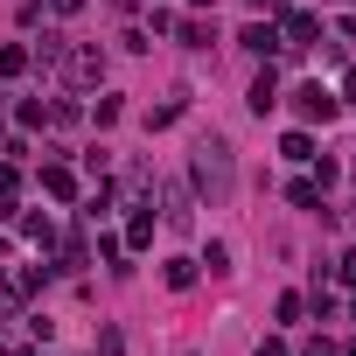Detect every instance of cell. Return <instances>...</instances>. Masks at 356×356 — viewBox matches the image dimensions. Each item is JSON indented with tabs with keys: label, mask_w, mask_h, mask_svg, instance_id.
I'll return each instance as SVG.
<instances>
[{
	"label": "cell",
	"mask_w": 356,
	"mask_h": 356,
	"mask_svg": "<svg viewBox=\"0 0 356 356\" xmlns=\"http://www.w3.org/2000/svg\"><path fill=\"white\" fill-rule=\"evenodd\" d=\"M189 168H196V196H203L210 210H224L231 189H238V154H231V140H224V133H203Z\"/></svg>",
	"instance_id": "cell-1"
},
{
	"label": "cell",
	"mask_w": 356,
	"mask_h": 356,
	"mask_svg": "<svg viewBox=\"0 0 356 356\" xmlns=\"http://www.w3.org/2000/svg\"><path fill=\"white\" fill-rule=\"evenodd\" d=\"M280 42L300 56V49H321V15H307V8H280Z\"/></svg>",
	"instance_id": "cell-2"
},
{
	"label": "cell",
	"mask_w": 356,
	"mask_h": 356,
	"mask_svg": "<svg viewBox=\"0 0 356 356\" xmlns=\"http://www.w3.org/2000/svg\"><path fill=\"white\" fill-rule=\"evenodd\" d=\"M42 273H49V266H8V259H0V307H22V300L42 286Z\"/></svg>",
	"instance_id": "cell-3"
},
{
	"label": "cell",
	"mask_w": 356,
	"mask_h": 356,
	"mask_svg": "<svg viewBox=\"0 0 356 356\" xmlns=\"http://www.w3.org/2000/svg\"><path fill=\"white\" fill-rule=\"evenodd\" d=\"M293 112H300L307 126H328V119L342 112V98H335L328 84H300V91H293Z\"/></svg>",
	"instance_id": "cell-4"
},
{
	"label": "cell",
	"mask_w": 356,
	"mask_h": 356,
	"mask_svg": "<svg viewBox=\"0 0 356 356\" xmlns=\"http://www.w3.org/2000/svg\"><path fill=\"white\" fill-rule=\"evenodd\" d=\"M63 77H70L77 91H91V84L105 77V56H98L91 42H77V49H63Z\"/></svg>",
	"instance_id": "cell-5"
},
{
	"label": "cell",
	"mask_w": 356,
	"mask_h": 356,
	"mask_svg": "<svg viewBox=\"0 0 356 356\" xmlns=\"http://www.w3.org/2000/svg\"><path fill=\"white\" fill-rule=\"evenodd\" d=\"M161 217H168V231H189L196 224V203H189L182 182H161Z\"/></svg>",
	"instance_id": "cell-6"
},
{
	"label": "cell",
	"mask_w": 356,
	"mask_h": 356,
	"mask_svg": "<svg viewBox=\"0 0 356 356\" xmlns=\"http://www.w3.org/2000/svg\"><path fill=\"white\" fill-rule=\"evenodd\" d=\"M238 42H245L252 56H286V42H280V22H252Z\"/></svg>",
	"instance_id": "cell-7"
},
{
	"label": "cell",
	"mask_w": 356,
	"mask_h": 356,
	"mask_svg": "<svg viewBox=\"0 0 356 356\" xmlns=\"http://www.w3.org/2000/svg\"><path fill=\"white\" fill-rule=\"evenodd\" d=\"M245 105H252V112L266 119V112L280 105V77H273V70H259V77H252V98H245Z\"/></svg>",
	"instance_id": "cell-8"
},
{
	"label": "cell",
	"mask_w": 356,
	"mask_h": 356,
	"mask_svg": "<svg viewBox=\"0 0 356 356\" xmlns=\"http://www.w3.org/2000/svg\"><path fill=\"white\" fill-rule=\"evenodd\" d=\"M42 189H49L56 203H70V196H77V175H70L63 161H49V168H42Z\"/></svg>",
	"instance_id": "cell-9"
},
{
	"label": "cell",
	"mask_w": 356,
	"mask_h": 356,
	"mask_svg": "<svg viewBox=\"0 0 356 356\" xmlns=\"http://www.w3.org/2000/svg\"><path fill=\"white\" fill-rule=\"evenodd\" d=\"M161 280H168L175 293H189V286H196V259H168V266H161Z\"/></svg>",
	"instance_id": "cell-10"
},
{
	"label": "cell",
	"mask_w": 356,
	"mask_h": 356,
	"mask_svg": "<svg viewBox=\"0 0 356 356\" xmlns=\"http://www.w3.org/2000/svg\"><path fill=\"white\" fill-rule=\"evenodd\" d=\"M280 154H286V161H314V133H300V126H293V133L280 140Z\"/></svg>",
	"instance_id": "cell-11"
},
{
	"label": "cell",
	"mask_w": 356,
	"mask_h": 356,
	"mask_svg": "<svg viewBox=\"0 0 356 356\" xmlns=\"http://www.w3.org/2000/svg\"><path fill=\"white\" fill-rule=\"evenodd\" d=\"M140 245H154V210H140V217L126 224V252H140Z\"/></svg>",
	"instance_id": "cell-12"
},
{
	"label": "cell",
	"mask_w": 356,
	"mask_h": 356,
	"mask_svg": "<svg viewBox=\"0 0 356 356\" xmlns=\"http://www.w3.org/2000/svg\"><path fill=\"white\" fill-rule=\"evenodd\" d=\"M84 259H91V245H84V238H63V252H56V273H77Z\"/></svg>",
	"instance_id": "cell-13"
},
{
	"label": "cell",
	"mask_w": 356,
	"mask_h": 356,
	"mask_svg": "<svg viewBox=\"0 0 356 356\" xmlns=\"http://www.w3.org/2000/svg\"><path fill=\"white\" fill-rule=\"evenodd\" d=\"M182 105H189V98H161V105L147 112V126H154V133H161V126H175V119H182Z\"/></svg>",
	"instance_id": "cell-14"
},
{
	"label": "cell",
	"mask_w": 356,
	"mask_h": 356,
	"mask_svg": "<svg viewBox=\"0 0 356 356\" xmlns=\"http://www.w3.org/2000/svg\"><path fill=\"white\" fill-rule=\"evenodd\" d=\"M22 70H29V49L8 42V49H0V77H22Z\"/></svg>",
	"instance_id": "cell-15"
},
{
	"label": "cell",
	"mask_w": 356,
	"mask_h": 356,
	"mask_svg": "<svg viewBox=\"0 0 356 356\" xmlns=\"http://www.w3.org/2000/svg\"><path fill=\"white\" fill-rule=\"evenodd\" d=\"M286 203H293V210H321V189H314V182H293Z\"/></svg>",
	"instance_id": "cell-16"
},
{
	"label": "cell",
	"mask_w": 356,
	"mask_h": 356,
	"mask_svg": "<svg viewBox=\"0 0 356 356\" xmlns=\"http://www.w3.org/2000/svg\"><path fill=\"white\" fill-rule=\"evenodd\" d=\"M182 42H189V49H203V42H210V22H203V15H189V22H182Z\"/></svg>",
	"instance_id": "cell-17"
},
{
	"label": "cell",
	"mask_w": 356,
	"mask_h": 356,
	"mask_svg": "<svg viewBox=\"0 0 356 356\" xmlns=\"http://www.w3.org/2000/svg\"><path fill=\"white\" fill-rule=\"evenodd\" d=\"M203 266H210V273H231V245H224V238H210V252H203Z\"/></svg>",
	"instance_id": "cell-18"
},
{
	"label": "cell",
	"mask_w": 356,
	"mask_h": 356,
	"mask_svg": "<svg viewBox=\"0 0 356 356\" xmlns=\"http://www.w3.org/2000/svg\"><path fill=\"white\" fill-rule=\"evenodd\" d=\"M22 126H49V105L42 98H22Z\"/></svg>",
	"instance_id": "cell-19"
},
{
	"label": "cell",
	"mask_w": 356,
	"mask_h": 356,
	"mask_svg": "<svg viewBox=\"0 0 356 356\" xmlns=\"http://www.w3.org/2000/svg\"><path fill=\"white\" fill-rule=\"evenodd\" d=\"M273 314H280V321H300V314H307V300H300V293H280V307H273Z\"/></svg>",
	"instance_id": "cell-20"
},
{
	"label": "cell",
	"mask_w": 356,
	"mask_h": 356,
	"mask_svg": "<svg viewBox=\"0 0 356 356\" xmlns=\"http://www.w3.org/2000/svg\"><path fill=\"white\" fill-rule=\"evenodd\" d=\"M300 356H342V349H335L328 335H307V342H300Z\"/></svg>",
	"instance_id": "cell-21"
},
{
	"label": "cell",
	"mask_w": 356,
	"mask_h": 356,
	"mask_svg": "<svg viewBox=\"0 0 356 356\" xmlns=\"http://www.w3.org/2000/svg\"><path fill=\"white\" fill-rule=\"evenodd\" d=\"M22 189V175H15V161H0V196H15Z\"/></svg>",
	"instance_id": "cell-22"
},
{
	"label": "cell",
	"mask_w": 356,
	"mask_h": 356,
	"mask_svg": "<svg viewBox=\"0 0 356 356\" xmlns=\"http://www.w3.org/2000/svg\"><path fill=\"white\" fill-rule=\"evenodd\" d=\"M335 273H342V286H356V252H342V259H335Z\"/></svg>",
	"instance_id": "cell-23"
},
{
	"label": "cell",
	"mask_w": 356,
	"mask_h": 356,
	"mask_svg": "<svg viewBox=\"0 0 356 356\" xmlns=\"http://www.w3.org/2000/svg\"><path fill=\"white\" fill-rule=\"evenodd\" d=\"M252 356H293V349H286V342H280V335H266V342H259V349H252Z\"/></svg>",
	"instance_id": "cell-24"
},
{
	"label": "cell",
	"mask_w": 356,
	"mask_h": 356,
	"mask_svg": "<svg viewBox=\"0 0 356 356\" xmlns=\"http://www.w3.org/2000/svg\"><path fill=\"white\" fill-rule=\"evenodd\" d=\"M49 8H56V15H84V0H49Z\"/></svg>",
	"instance_id": "cell-25"
},
{
	"label": "cell",
	"mask_w": 356,
	"mask_h": 356,
	"mask_svg": "<svg viewBox=\"0 0 356 356\" xmlns=\"http://www.w3.org/2000/svg\"><path fill=\"white\" fill-rule=\"evenodd\" d=\"M342 98H356V70H342Z\"/></svg>",
	"instance_id": "cell-26"
},
{
	"label": "cell",
	"mask_w": 356,
	"mask_h": 356,
	"mask_svg": "<svg viewBox=\"0 0 356 356\" xmlns=\"http://www.w3.org/2000/svg\"><path fill=\"white\" fill-rule=\"evenodd\" d=\"M252 8H266V15H280V8H286V0H252Z\"/></svg>",
	"instance_id": "cell-27"
},
{
	"label": "cell",
	"mask_w": 356,
	"mask_h": 356,
	"mask_svg": "<svg viewBox=\"0 0 356 356\" xmlns=\"http://www.w3.org/2000/svg\"><path fill=\"white\" fill-rule=\"evenodd\" d=\"M189 8H210V0H189Z\"/></svg>",
	"instance_id": "cell-28"
}]
</instances>
